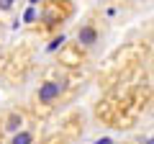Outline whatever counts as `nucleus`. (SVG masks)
I'll return each mask as SVG.
<instances>
[{
	"label": "nucleus",
	"mask_w": 154,
	"mask_h": 144,
	"mask_svg": "<svg viewBox=\"0 0 154 144\" xmlns=\"http://www.w3.org/2000/svg\"><path fill=\"white\" fill-rule=\"evenodd\" d=\"M31 3H33V5H36V3H38V0H31Z\"/></svg>",
	"instance_id": "7"
},
{
	"label": "nucleus",
	"mask_w": 154,
	"mask_h": 144,
	"mask_svg": "<svg viewBox=\"0 0 154 144\" xmlns=\"http://www.w3.org/2000/svg\"><path fill=\"white\" fill-rule=\"evenodd\" d=\"M77 90V80H75V72L72 67H64V64H54L44 72L41 83L36 85L33 90V100H31V116L33 118H46L51 116L54 111H59L62 105L75 95Z\"/></svg>",
	"instance_id": "1"
},
{
	"label": "nucleus",
	"mask_w": 154,
	"mask_h": 144,
	"mask_svg": "<svg viewBox=\"0 0 154 144\" xmlns=\"http://www.w3.org/2000/svg\"><path fill=\"white\" fill-rule=\"evenodd\" d=\"M0 41H3V31H0Z\"/></svg>",
	"instance_id": "8"
},
{
	"label": "nucleus",
	"mask_w": 154,
	"mask_h": 144,
	"mask_svg": "<svg viewBox=\"0 0 154 144\" xmlns=\"http://www.w3.org/2000/svg\"><path fill=\"white\" fill-rule=\"evenodd\" d=\"M100 44V26L95 21H85V23H80V28H77V41H75V46L80 52H90V49H95V46Z\"/></svg>",
	"instance_id": "3"
},
{
	"label": "nucleus",
	"mask_w": 154,
	"mask_h": 144,
	"mask_svg": "<svg viewBox=\"0 0 154 144\" xmlns=\"http://www.w3.org/2000/svg\"><path fill=\"white\" fill-rule=\"evenodd\" d=\"M28 121H33V116H31V111H28V108L16 105V108L5 111L3 116H0V134H3V139L11 136V134H16V131H21Z\"/></svg>",
	"instance_id": "2"
},
{
	"label": "nucleus",
	"mask_w": 154,
	"mask_h": 144,
	"mask_svg": "<svg viewBox=\"0 0 154 144\" xmlns=\"http://www.w3.org/2000/svg\"><path fill=\"white\" fill-rule=\"evenodd\" d=\"M0 142H3V134H0Z\"/></svg>",
	"instance_id": "9"
},
{
	"label": "nucleus",
	"mask_w": 154,
	"mask_h": 144,
	"mask_svg": "<svg viewBox=\"0 0 154 144\" xmlns=\"http://www.w3.org/2000/svg\"><path fill=\"white\" fill-rule=\"evenodd\" d=\"M72 134H67V131H57V134H49V136H44V139H38L36 144H72Z\"/></svg>",
	"instance_id": "5"
},
{
	"label": "nucleus",
	"mask_w": 154,
	"mask_h": 144,
	"mask_svg": "<svg viewBox=\"0 0 154 144\" xmlns=\"http://www.w3.org/2000/svg\"><path fill=\"white\" fill-rule=\"evenodd\" d=\"M16 8V0H0V16H5Z\"/></svg>",
	"instance_id": "6"
},
{
	"label": "nucleus",
	"mask_w": 154,
	"mask_h": 144,
	"mask_svg": "<svg viewBox=\"0 0 154 144\" xmlns=\"http://www.w3.org/2000/svg\"><path fill=\"white\" fill-rule=\"evenodd\" d=\"M38 126H41V121H38V118H33V121H28L21 131L5 136L0 144H36V142H38Z\"/></svg>",
	"instance_id": "4"
}]
</instances>
